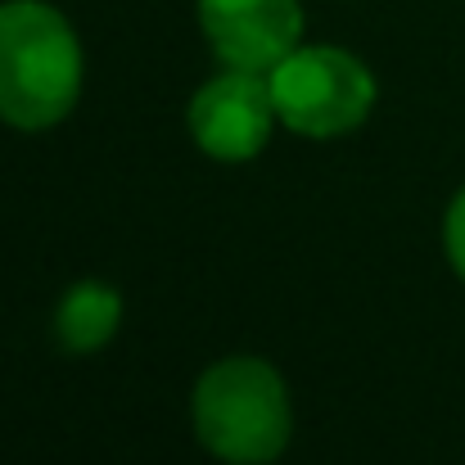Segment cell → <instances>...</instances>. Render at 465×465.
Segmentation results:
<instances>
[{
	"mask_svg": "<svg viewBox=\"0 0 465 465\" xmlns=\"http://www.w3.org/2000/svg\"><path fill=\"white\" fill-rule=\"evenodd\" d=\"M82 95V45L68 18L41 0L0 5V123L45 132Z\"/></svg>",
	"mask_w": 465,
	"mask_h": 465,
	"instance_id": "1",
	"label": "cell"
},
{
	"mask_svg": "<svg viewBox=\"0 0 465 465\" xmlns=\"http://www.w3.org/2000/svg\"><path fill=\"white\" fill-rule=\"evenodd\" d=\"M194 434L226 465H272L290 434V393L276 366L258 357H226L194 384Z\"/></svg>",
	"mask_w": 465,
	"mask_h": 465,
	"instance_id": "2",
	"label": "cell"
},
{
	"mask_svg": "<svg viewBox=\"0 0 465 465\" xmlns=\"http://www.w3.org/2000/svg\"><path fill=\"white\" fill-rule=\"evenodd\" d=\"M272 104L290 132L312 141L343 136L375 109V77L366 64L339 45H299L272 73Z\"/></svg>",
	"mask_w": 465,
	"mask_h": 465,
	"instance_id": "3",
	"label": "cell"
},
{
	"mask_svg": "<svg viewBox=\"0 0 465 465\" xmlns=\"http://www.w3.org/2000/svg\"><path fill=\"white\" fill-rule=\"evenodd\" d=\"M272 123H276V104H272L267 73L226 68L190 100L194 145L222 163H244L262 154V145L272 141Z\"/></svg>",
	"mask_w": 465,
	"mask_h": 465,
	"instance_id": "4",
	"label": "cell"
},
{
	"mask_svg": "<svg viewBox=\"0 0 465 465\" xmlns=\"http://www.w3.org/2000/svg\"><path fill=\"white\" fill-rule=\"evenodd\" d=\"M199 23L226 68L272 73L303 36L299 0H199Z\"/></svg>",
	"mask_w": 465,
	"mask_h": 465,
	"instance_id": "5",
	"label": "cell"
},
{
	"mask_svg": "<svg viewBox=\"0 0 465 465\" xmlns=\"http://www.w3.org/2000/svg\"><path fill=\"white\" fill-rule=\"evenodd\" d=\"M118 321H123V294L100 281H82L64 294L54 312V334L68 352H100L114 339Z\"/></svg>",
	"mask_w": 465,
	"mask_h": 465,
	"instance_id": "6",
	"label": "cell"
},
{
	"mask_svg": "<svg viewBox=\"0 0 465 465\" xmlns=\"http://www.w3.org/2000/svg\"><path fill=\"white\" fill-rule=\"evenodd\" d=\"M443 240H448V258L457 267V276L465 281V190L452 199L448 208V226H443Z\"/></svg>",
	"mask_w": 465,
	"mask_h": 465,
	"instance_id": "7",
	"label": "cell"
}]
</instances>
